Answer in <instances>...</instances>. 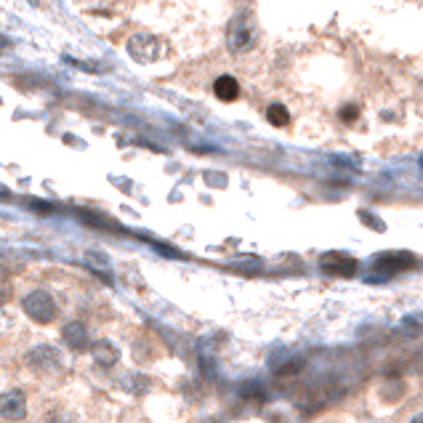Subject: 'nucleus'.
Segmentation results:
<instances>
[{
	"mask_svg": "<svg viewBox=\"0 0 423 423\" xmlns=\"http://www.w3.org/2000/svg\"><path fill=\"white\" fill-rule=\"evenodd\" d=\"M0 418L8 423H19L27 418V397L19 389H8L0 394Z\"/></svg>",
	"mask_w": 423,
	"mask_h": 423,
	"instance_id": "nucleus-5",
	"label": "nucleus"
},
{
	"mask_svg": "<svg viewBox=\"0 0 423 423\" xmlns=\"http://www.w3.org/2000/svg\"><path fill=\"white\" fill-rule=\"evenodd\" d=\"M341 118H357V109H354V106H346V109L341 112Z\"/></svg>",
	"mask_w": 423,
	"mask_h": 423,
	"instance_id": "nucleus-12",
	"label": "nucleus"
},
{
	"mask_svg": "<svg viewBox=\"0 0 423 423\" xmlns=\"http://www.w3.org/2000/svg\"><path fill=\"white\" fill-rule=\"evenodd\" d=\"M22 309H24L27 317L40 322V325H48L51 319L56 317V301H54V296L48 290H32V293H27L24 301H22Z\"/></svg>",
	"mask_w": 423,
	"mask_h": 423,
	"instance_id": "nucleus-2",
	"label": "nucleus"
},
{
	"mask_svg": "<svg viewBox=\"0 0 423 423\" xmlns=\"http://www.w3.org/2000/svg\"><path fill=\"white\" fill-rule=\"evenodd\" d=\"M253 43H256V30L248 14L234 16L227 27V48L232 54H245L248 48H253Z\"/></svg>",
	"mask_w": 423,
	"mask_h": 423,
	"instance_id": "nucleus-3",
	"label": "nucleus"
},
{
	"mask_svg": "<svg viewBox=\"0 0 423 423\" xmlns=\"http://www.w3.org/2000/svg\"><path fill=\"white\" fill-rule=\"evenodd\" d=\"M27 367L40 373V376H59L64 370V354L56 346L40 344L27 354Z\"/></svg>",
	"mask_w": 423,
	"mask_h": 423,
	"instance_id": "nucleus-1",
	"label": "nucleus"
},
{
	"mask_svg": "<svg viewBox=\"0 0 423 423\" xmlns=\"http://www.w3.org/2000/svg\"><path fill=\"white\" fill-rule=\"evenodd\" d=\"M415 264V258L413 253H383V256L376 258V266L378 272H383V277H389V274H397V272H405L408 266Z\"/></svg>",
	"mask_w": 423,
	"mask_h": 423,
	"instance_id": "nucleus-8",
	"label": "nucleus"
},
{
	"mask_svg": "<svg viewBox=\"0 0 423 423\" xmlns=\"http://www.w3.org/2000/svg\"><path fill=\"white\" fill-rule=\"evenodd\" d=\"M319 266H322V272L333 274V277H351L360 264L351 256H346V253H325Z\"/></svg>",
	"mask_w": 423,
	"mask_h": 423,
	"instance_id": "nucleus-6",
	"label": "nucleus"
},
{
	"mask_svg": "<svg viewBox=\"0 0 423 423\" xmlns=\"http://www.w3.org/2000/svg\"><path fill=\"white\" fill-rule=\"evenodd\" d=\"M266 118H269V122H272V125H280V128L290 122V115H287V109L282 104L269 106V109H266Z\"/></svg>",
	"mask_w": 423,
	"mask_h": 423,
	"instance_id": "nucleus-11",
	"label": "nucleus"
},
{
	"mask_svg": "<svg viewBox=\"0 0 423 423\" xmlns=\"http://www.w3.org/2000/svg\"><path fill=\"white\" fill-rule=\"evenodd\" d=\"M61 341L72 349V351H88V349H91V333H88V328H86L83 322H77L75 319V322L64 325Z\"/></svg>",
	"mask_w": 423,
	"mask_h": 423,
	"instance_id": "nucleus-7",
	"label": "nucleus"
},
{
	"mask_svg": "<svg viewBox=\"0 0 423 423\" xmlns=\"http://www.w3.org/2000/svg\"><path fill=\"white\" fill-rule=\"evenodd\" d=\"M91 351L99 367H115V365L120 362V351H118V346L112 341H96Z\"/></svg>",
	"mask_w": 423,
	"mask_h": 423,
	"instance_id": "nucleus-9",
	"label": "nucleus"
},
{
	"mask_svg": "<svg viewBox=\"0 0 423 423\" xmlns=\"http://www.w3.org/2000/svg\"><path fill=\"white\" fill-rule=\"evenodd\" d=\"M410 423H423V413H421V415H415V418H413Z\"/></svg>",
	"mask_w": 423,
	"mask_h": 423,
	"instance_id": "nucleus-13",
	"label": "nucleus"
},
{
	"mask_svg": "<svg viewBox=\"0 0 423 423\" xmlns=\"http://www.w3.org/2000/svg\"><path fill=\"white\" fill-rule=\"evenodd\" d=\"M128 54L141 64L157 61L163 56V40L157 35H150V32H136L128 40Z\"/></svg>",
	"mask_w": 423,
	"mask_h": 423,
	"instance_id": "nucleus-4",
	"label": "nucleus"
},
{
	"mask_svg": "<svg viewBox=\"0 0 423 423\" xmlns=\"http://www.w3.org/2000/svg\"><path fill=\"white\" fill-rule=\"evenodd\" d=\"M213 93H216V99H221V102H234V99L240 96V83L232 75H221L213 83Z\"/></svg>",
	"mask_w": 423,
	"mask_h": 423,
	"instance_id": "nucleus-10",
	"label": "nucleus"
}]
</instances>
